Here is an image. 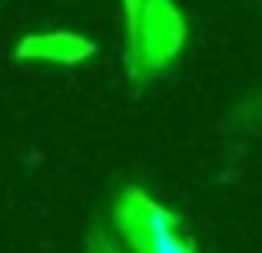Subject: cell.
I'll list each match as a JSON object with an SVG mask.
<instances>
[{
	"label": "cell",
	"instance_id": "obj_1",
	"mask_svg": "<svg viewBox=\"0 0 262 253\" xmlns=\"http://www.w3.org/2000/svg\"><path fill=\"white\" fill-rule=\"evenodd\" d=\"M126 40H129V50H126L129 77L143 80L146 73L169 67V60L183 50L186 20L176 10L173 0H143L140 20L126 33Z\"/></svg>",
	"mask_w": 262,
	"mask_h": 253
},
{
	"label": "cell",
	"instance_id": "obj_3",
	"mask_svg": "<svg viewBox=\"0 0 262 253\" xmlns=\"http://www.w3.org/2000/svg\"><path fill=\"white\" fill-rule=\"evenodd\" d=\"M17 57L20 60H40V64H63L73 67L80 60L93 57V44L80 33H67V30H50V33H30L17 44Z\"/></svg>",
	"mask_w": 262,
	"mask_h": 253
},
{
	"label": "cell",
	"instance_id": "obj_4",
	"mask_svg": "<svg viewBox=\"0 0 262 253\" xmlns=\"http://www.w3.org/2000/svg\"><path fill=\"white\" fill-rule=\"evenodd\" d=\"M123 10H126V33L136 27L140 20V10H143V0H123Z\"/></svg>",
	"mask_w": 262,
	"mask_h": 253
},
{
	"label": "cell",
	"instance_id": "obj_2",
	"mask_svg": "<svg viewBox=\"0 0 262 253\" xmlns=\"http://www.w3.org/2000/svg\"><path fill=\"white\" fill-rule=\"evenodd\" d=\"M116 223L133 253H196L179 233V220L143 190L126 187L116 200Z\"/></svg>",
	"mask_w": 262,
	"mask_h": 253
}]
</instances>
